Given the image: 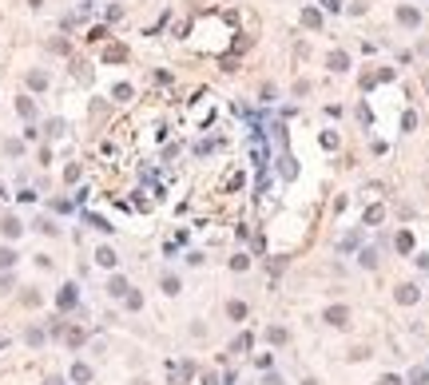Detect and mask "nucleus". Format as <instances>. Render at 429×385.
<instances>
[{"mask_svg": "<svg viewBox=\"0 0 429 385\" xmlns=\"http://www.w3.org/2000/svg\"><path fill=\"white\" fill-rule=\"evenodd\" d=\"M397 302H417V286H397Z\"/></svg>", "mask_w": 429, "mask_h": 385, "instance_id": "nucleus-6", "label": "nucleus"}, {"mask_svg": "<svg viewBox=\"0 0 429 385\" xmlns=\"http://www.w3.org/2000/svg\"><path fill=\"white\" fill-rule=\"evenodd\" d=\"M381 385H401V381H397V377H393V373H389V377H381Z\"/></svg>", "mask_w": 429, "mask_h": 385, "instance_id": "nucleus-16", "label": "nucleus"}, {"mask_svg": "<svg viewBox=\"0 0 429 385\" xmlns=\"http://www.w3.org/2000/svg\"><path fill=\"white\" fill-rule=\"evenodd\" d=\"M36 230H44V234H56V230H60V226H56L52 219H36Z\"/></svg>", "mask_w": 429, "mask_h": 385, "instance_id": "nucleus-11", "label": "nucleus"}, {"mask_svg": "<svg viewBox=\"0 0 429 385\" xmlns=\"http://www.w3.org/2000/svg\"><path fill=\"white\" fill-rule=\"evenodd\" d=\"M44 385H64V381H60V377H48V381H44Z\"/></svg>", "mask_w": 429, "mask_h": 385, "instance_id": "nucleus-17", "label": "nucleus"}, {"mask_svg": "<svg viewBox=\"0 0 429 385\" xmlns=\"http://www.w3.org/2000/svg\"><path fill=\"white\" fill-rule=\"evenodd\" d=\"M163 294H179V278L175 274H163Z\"/></svg>", "mask_w": 429, "mask_h": 385, "instance_id": "nucleus-10", "label": "nucleus"}, {"mask_svg": "<svg viewBox=\"0 0 429 385\" xmlns=\"http://www.w3.org/2000/svg\"><path fill=\"white\" fill-rule=\"evenodd\" d=\"M227 314H231L235 322H243V318H247V306H243V302H231V306H227Z\"/></svg>", "mask_w": 429, "mask_h": 385, "instance_id": "nucleus-9", "label": "nucleus"}, {"mask_svg": "<svg viewBox=\"0 0 429 385\" xmlns=\"http://www.w3.org/2000/svg\"><path fill=\"white\" fill-rule=\"evenodd\" d=\"M60 306H64V310L76 306V286H64V290H60Z\"/></svg>", "mask_w": 429, "mask_h": 385, "instance_id": "nucleus-7", "label": "nucleus"}, {"mask_svg": "<svg viewBox=\"0 0 429 385\" xmlns=\"http://www.w3.org/2000/svg\"><path fill=\"white\" fill-rule=\"evenodd\" d=\"M96 262H100V266H115V250H111V246H100V250H96Z\"/></svg>", "mask_w": 429, "mask_h": 385, "instance_id": "nucleus-5", "label": "nucleus"}, {"mask_svg": "<svg viewBox=\"0 0 429 385\" xmlns=\"http://www.w3.org/2000/svg\"><path fill=\"white\" fill-rule=\"evenodd\" d=\"M409 381H413V385H425V369H413V373H409Z\"/></svg>", "mask_w": 429, "mask_h": 385, "instance_id": "nucleus-14", "label": "nucleus"}, {"mask_svg": "<svg viewBox=\"0 0 429 385\" xmlns=\"http://www.w3.org/2000/svg\"><path fill=\"white\" fill-rule=\"evenodd\" d=\"M326 322H330V326H346V322H350V310H346V306H330V310H326Z\"/></svg>", "mask_w": 429, "mask_h": 385, "instance_id": "nucleus-2", "label": "nucleus"}, {"mask_svg": "<svg viewBox=\"0 0 429 385\" xmlns=\"http://www.w3.org/2000/svg\"><path fill=\"white\" fill-rule=\"evenodd\" d=\"M263 385H282V377H278V373H270V377H267Z\"/></svg>", "mask_w": 429, "mask_h": 385, "instance_id": "nucleus-15", "label": "nucleus"}, {"mask_svg": "<svg viewBox=\"0 0 429 385\" xmlns=\"http://www.w3.org/2000/svg\"><path fill=\"white\" fill-rule=\"evenodd\" d=\"M72 381L88 385V381H92V369H88V365H84V361H76V365H72Z\"/></svg>", "mask_w": 429, "mask_h": 385, "instance_id": "nucleus-3", "label": "nucleus"}, {"mask_svg": "<svg viewBox=\"0 0 429 385\" xmlns=\"http://www.w3.org/2000/svg\"><path fill=\"white\" fill-rule=\"evenodd\" d=\"M267 337H270V341H274V345H282V341H286V330H270Z\"/></svg>", "mask_w": 429, "mask_h": 385, "instance_id": "nucleus-13", "label": "nucleus"}, {"mask_svg": "<svg viewBox=\"0 0 429 385\" xmlns=\"http://www.w3.org/2000/svg\"><path fill=\"white\" fill-rule=\"evenodd\" d=\"M0 234H4V238H20V234H24V222L16 219V215H4V219H0Z\"/></svg>", "mask_w": 429, "mask_h": 385, "instance_id": "nucleus-1", "label": "nucleus"}, {"mask_svg": "<svg viewBox=\"0 0 429 385\" xmlns=\"http://www.w3.org/2000/svg\"><path fill=\"white\" fill-rule=\"evenodd\" d=\"M12 262H16V250H12V246H0V270H8Z\"/></svg>", "mask_w": 429, "mask_h": 385, "instance_id": "nucleus-8", "label": "nucleus"}, {"mask_svg": "<svg viewBox=\"0 0 429 385\" xmlns=\"http://www.w3.org/2000/svg\"><path fill=\"white\" fill-rule=\"evenodd\" d=\"M107 294H111V298H123V294H127V282H123V278L115 274L111 282H107Z\"/></svg>", "mask_w": 429, "mask_h": 385, "instance_id": "nucleus-4", "label": "nucleus"}, {"mask_svg": "<svg viewBox=\"0 0 429 385\" xmlns=\"http://www.w3.org/2000/svg\"><path fill=\"white\" fill-rule=\"evenodd\" d=\"M40 341H44V330H36V326H32V330H28V345H40Z\"/></svg>", "mask_w": 429, "mask_h": 385, "instance_id": "nucleus-12", "label": "nucleus"}]
</instances>
